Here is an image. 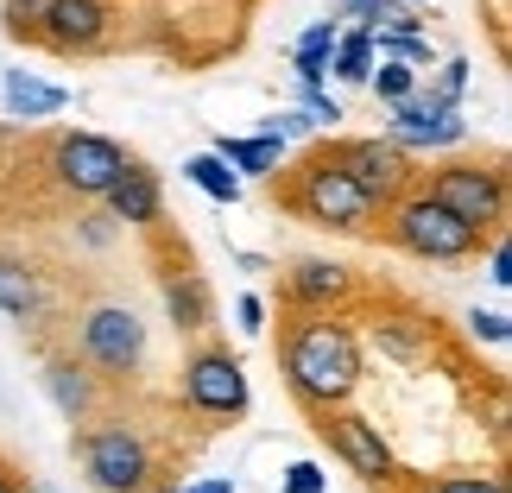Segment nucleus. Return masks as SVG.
Returning a JSON list of instances; mask_svg holds the SVG:
<instances>
[{"label":"nucleus","mask_w":512,"mask_h":493,"mask_svg":"<svg viewBox=\"0 0 512 493\" xmlns=\"http://www.w3.org/2000/svg\"><path fill=\"white\" fill-rule=\"evenodd\" d=\"M285 386L304 411H336L361 386V342L336 323L329 310H304V323H291L285 335Z\"/></svg>","instance_id":"nucleus-1"},{"label":"nucleus","mask_w":512,"mask_h":493,"mask_svg":"<svg viewBox=\"0 0 512 493\" xmlns=\"http://www.w3.org/2000/svg\"><path fill=\"white\" fill-rule=\"evenodd\" d=\"M76 456H83L89 481L108 487V493H140V487L152 481V449H146L140 430L121 424V418L83 430V437H76Z\"/></svg>","instance_id":"nucleus-2"},{"label":"nucleus","mask_w":512,"mask_h":493,"mask_svg":"<svg viewBox=\"0 0 512 493\" xmlns=\"http://www.w3.org/2000/svg\"><path fill=\"white\" fill-rule=\"evenodd\" d=\"M291 209H298L304 222H317V228L361 234V228H367V215H373V196L354 184L348 171H336L329 159H310L304 177H298V190H291Z\"/></svg>","instance_id":"nucleus-3"},{"label":"nucleus","mask_w":512,"mask_h":493,"mask_svg":"<svg viewBox=\"0 0 512 493\" xmlns=\"http://www.w3.org/2000/svg\"><path fill=\"white\" fill-rule=\"evenodd\" d=\"M392 241L405 253H418V260H468L481 247V234L468 222H456L437 196H411V203L392 209Z\"/></svg>","instance_id":"nucleus-4"},{"label":"nucleus","mask_w":512,"mask_h":493,"mask_svg":"<svg viewBox=\"0 0 512 493\" xmlns=\"http://www.w3.org/2000/svg\"><path fill=\"white\" fill-rule=\"evenodd\" d=\"M247 399H253L247 373L228 348H196L184 361V405L190 411H203L215 424H234V418H247Z\"/></svg>","instance_id":"nucleus-5"},{"label":"nucleus","mask_w":512,"mask_h":493,"mask_svg":"<svg viewBox=\"0 0 512 493\" xmlns=\"http://www.w3.org/2000/svg\"><path fill=\"white\" fill-rule=\"evenodd\" d=\"M424 196H437V203L456 215V222H468L475 234H487L506 215V177L494 165H443L430 177Z\"/></svg>","instance_id":"nucleus-6"},{"label":"nucleus","mask_w":512,"mask_h":493,"mask_svg":"<svg viewBox=\"0 0 512 493\" xmlns=\"http://www.w3.org/2000/svg\"><path fill=\"white\" fill-rule=\"evenodd\" d=\"M323 437H329V449L348 462V475H361L367 487H392V481H399V462H392L380 424L361 418V411H342V405L323 411Z\"/></svg>","instance_id":"nucleus-7"},{"label":"nucleus","mask_w":512,"mask_h":493,"mask_svg":"<svg viewBox=\"0 0 512 493\" xmlns=\"http://www.w3.org/2000/svg\"><path fill=\"white\" fill-rule=\"evenodd\" d=\"M133 159L114 140H102V133H64L51 152V177L76 196H108V184L121 177Z\"/></svg>","instance_id":"nucleus-8"},{"label":"nucleus","mask_w":512,"mask_h":493,"mask_svg":"<svg viewBox=\"0 0 512 493\" xmlns=\"http://www.w3.org/2000/svg\"><path fill=\"white\" fill-rule=\"evenodd\" d=\"M83 354L108 373H133L146 361V323L133 304H95L83 317Z\"/></svg>","instance_id":"nucleus-9"},{"label":"nucleus","mask_w":512,"mask_h":493,"mask_svg":"<svg viewBox=\"0 0 512 493\" xmlns=\"http://www.w3.org/2000/svg\"><path fill=\"white\" fill-rule=\"evenodd\" d=\"M386 140L392 146H456V140H468V121L456 108L430 102V95H405V102H392Z\"/></svg>","instance_id":"nucleus-10"},{"label":"nucleus","mask_w":512,"mask_h":493,"mask_svg":"<svg viewBox=\"0 0 512 493\" xmlns=\"http://www.w3.org/2000/svg\"><path fill=\"white\" fill-rule=\"evenodd\" d=\"M329 165L348 171L373 203H386V196L399 190V177H405V146H392V140H348V146L329 152Z\"/></svg>","instance_id":"nucleus-11"},{"label":"nucleus","mask_w":512,"mask_h":493,"mask_svg":"<svg viewBox=\"0 0 512 493\" xmlns=\"http://www.w3.org/2000/svg\"><path fill=\"white\" fill-rule=\"evenodd\" d=\"M38 38H45L51 51H95L108 38V0H51V13H45V26H38Z\"/></svg>","instance_id":"nucleus-12"},{"label":"nucleus","mask_w":512,"mask_h":493,"mask_svg":"<svg viewBox=\"0 0 512 493\" xmlns=\"http://www.w3.org/2000/svg\"><path fill=\"white\" fill-rule=\"evenodd\" d=\"M102 203H108L114 222H127V228H152V222H159V209H165V190H159V177H152L146 165H127V171L108 184Z\"/></svg>","instance_id":"nucleus-13"},{"label":"nucleus","mask_w":512,"mask_h":493,"mask_svg":"<svg viewBox=\"0 0 512 493\" xmlns=\"http://www.w3.org/2000/svg\"><path fill=\"white\" fill-rule=\"evenodd\" d=\"M291 298H298L304 310H329L348 298V266L336 260H298L291 266Z\"/></svg>","instance_id":"nucleus-14"},{"label":"nucleus","mask_w":512,"mask_h":493,"mask_svg":"<svg viewBox=\"0 0 512 493\" xmlns=\"http://www.w3.org/2000/svg\"><path fill=\"white\" fill-rule=\"evenodd\" d=\"M0 102H7L13 114H26V121H38V114L70 108V95L57 89V83H38L32 70H7V76H0Z\"/></svg>","instance_id":"nucleus-15"},{"label":"nucleus","mask_w":512,"mask_h":493,"mask_svg":"<svg viewBox=\"0 0 512 493\" xmlns=\"http://www.w3.org/2000/svg\"><path fill=\"white\" fill-rule=\"evenodd\" d=\"M45 392L57 399V411H64L70 424H89V411H95V380L76 361H51L45 367Z\"/></svg>","instance_id":"nucleus-16"},{"label":"nucleus","mask_w":512,"mask_h":493,"mask_svg":"<svg viewBox=\"0 0 512 493\" xmlns=\"http://www.w3.org/2000/svg\"><path fill=\"white\" fill-rule=\"evenodd\" d=\"M209 152H222V159L234 165V177H272L279 171V159H285V140H272V133H247V140H215Z\"/></svg>","instance_id":"nucleus-17"},{"label":"nucleus","mask_w":512,"mask_h":493,"mask_svg":"<svg viewBox=\"0 0 512 493\" xmlns=\"http://www.w3.org/2000/svg\"><path fill=\"white\" fill-rule=\"evenodd\" d=\"M336 19H317V26H304V38L291 45V76H298L304 89H323L329 76V51H336Z\"/></svg>","instance_id":"nucleus-18"},{"label":"nucleus","mask_w":512,"mask_h":493,"mask_svg":"<svg viewBox=\"0 0 512 493\" xmlns=\"http://www.w3.org/2000/svg\"><path fill=\"white\" fill-rule=\"evenodd\" d=\"M165 310H171V323L184 335L209 329V285L196 279V272H171L165 279Z\"/></svg>","instance_id":"nucleus-19"},{"label":"nucleus","mask_w":512,"mask_h":493,"mask_svg":"<svg viewBox=\"0 0 512 493\" xmlns=\"http://www.w3.org/2000/svg\"><path fill=\"white\" fill-rule=\"evenodd\" d=\"M0 310L7 317H38L45 310V279L26 260H0Z\"/></svg>","instance_id":"nucleus-20"},{"label":"nucleus","mask_w":512,"mask_h":493,"mask_svg":"<svg viewBox=\"0 0 512 493\" xmlns=\"http://www.w3.org/2000/svg\"><path fill=\"white\" fill-rule=\"evenodd\" d=\"M184 177L209 196V203H241V177H234V165L222 159V152H196V159H184Z\"/></svg>","instance_id":"nucleus-21"},{"label":"nucleus","mask_w":512,"mask_h":493,"mask_svg":"<svg viewBox=\"0 0 512 493\" xmlns=\"http://www.w3.org/2000/svg\"><path fill=\"white\" fill-rule=\"evenodd\" d=\"M373 26H354V32H336V51H329V70L342 76V83H367L373 70Z\"/></svg>","instance_id":"nucleus-22"},{"label":"nucleus","mask_w":512,"mask_h":493,"mask_svg":"<svg viewBox=\"0 0 512 493\" xmlns=\"http://www.w3.org/2000/svg\"><path fill=\"white\" fill-rule=\"evenodd\" d=\"M367 83L392 108V102H405V95H418V64H405V57H380V64L367 70Z\"/></svg>","instance_id":"nucleus-23"},{"label":"nucleus","mask_w":512,"mask_h":493,"mask_svg":"<svg viewBox=\"0 0 512 493\" xmlns=\"http://www.w3.org/2000/svg\"><path fill=\"white\" fill-rule=\"evenodd\" d=\"M373 342H380L392 361H424V354H430V342L411 323H373Z\"/></svg>","instance_id":"nucleus-24"},{"label":"nucleus","mask_w":512,"mask_h":493,"mask_svg":"<svg viewBox=\"0 0 512 493\" xmlns=\"http://www.w3.org/2000/svg\"><path fill=\"white\" fill-rule=\"evenodd\" d=\"M51 0H0V19H7V38H38Z\"/></svg>","instance_id":"nucleus-25"},{"label":"nucleus","mask_w":512,"mask_h":493,"mask_svg":"<svg viewBox=\"0 0 512 493\" xmlns=\"http://www.w3.org/2000/svg\"><path fill=\"white\" fill-rule=\"evenodd\" d=\"M373 51L405 57V64H430V38H418V32H386V26H373Z\"/></svg>","instance_id":"nucleus-26"},{"label":"nucleus","mask_w":512,"mask_h":493,"mask_svg":"<svg viewBox=\"0 0 512 493\" xmlns=\"http://www.w3.org/2000/svg\"><path fill=\"white\" fill-rule=\"evenodd\" d=\"M424 493H506V487H500V475H443Z\"/></svg>","instance_id":"nucleus-27"},{"label":"nucleus","mask_w":512,"mask_h":493,"mask_svg":"<svg viewBox=\"0 0 512 493\" xmlns=\"http://www.w3.org/2000/svg\"><path fill=\"white\" fill-rule=\"evenodd\" d=\"M462 89H468V64H462V57H456V64H443V76H437V89H430V102L456 108V102H462Z\"/></svg>","instance_id":"nucleus-28"},{"label":"nucleus","mask_w":512,"mask_h":493,"mask_svg":"<svg viewBox=\"0 0 512 493\" xmlns=\"http://www.w3.org/2000/svg\"><path fill=\"white\" fill-rule=\"evenodd\" d=\"M468 335H475V342H494V348H506V317L500 310H475V317H468Z\"/></svg>","instance_id":"nucleus-29"},{"label":"nucleus","mask_w":512,"mask_h":493,"mask_svg":"<svg viewBox=\"0 0 512 493\" xmlns=\"http://www.w3.org/2000/svg\"><path fill=\"white\" fill-rule=\"evenodd\" d=\"M285 493H329V481H323L317 462H291L285 468Z\"/></svg>","instance_id":"nucleus-30"},{"label":"nucleus","mask_w":512,"mask_h":493,"mask_svg":"<svg viewBox=\"0 0 512 493\" xmlns=\"http://www.w3.org/2000/svg\"><path fill=\"white\" fill-rule=\"evenodd\" d=\"M392 13V0H342V19H361V26H380Z\"/></svg>","instance_id":"nucleus-31"},{"label":"nucleus","mask_w":512,"mask_h":493,"mask_svg":"<svg viewBox=\"0 0 512 493\" xmlns=\"http://www.w3.org/2000/svg\"><path fill=\"white\" fill-rule=\"evenodd\" d=\"M487 279H494L500 291L512 285V253H506V241H494V247H487Z\"/></svg>","instance_id":"nucleus-32"},{"label":"nucleus","mask_w":512,"mask_h":493,"mask_svg":"<svg viewBox=\"0 0 512 493\" xmlns=\"http://www.w3.org/2000/svg\"><path fill=\"white\" fill-rule=\"evenodd\" d=\"M234 310H241V329H247V335H260V329H266V304L253 298V291H247V298L234 304Z\"/></svg>","instance_id":"nucleus-33"},{"label":"nucleus","mask_w":512,"mask_h":493,"mask_svg":"<svg viewBox=\"0 0 512 493\" xmlns=\"http://www.w3.org/2000/svg\"><path fill=\"white\" fill-rule=\"evenodd\" d=\"M184 493H234V481H228V475H215V481H196V487H184Z\"/></svg>","instance_id":"nucleus-34"},{"label":"nucleus","mask_w":512,"mask_h":493,"mask_svg":"<svg viewBox=\"0 0 512 493\" xmlns=\"http://www.w3.org/2000/svg\"><path fill=\"white\" fill-rule=\"evenodd\" d=\"M0 493H32V487H26V481H19V475H13V468H0Z\"/></svg>","instance_id":"nucleus-35"},{"label":"nucleus","mask_w":512,"mask_h":493,"mask_svg":"<svg viewBox=\"0 0 512 493\" xmlns=\"http://www.w3.org/2000/svg\"><path fill=\"white\" fill-rule=\"evenodd\" d=\"M405 7H411V13H424V7H437V0H405Z\"/></svg>","instance_id":"nucleus-36"}]
</instances>
